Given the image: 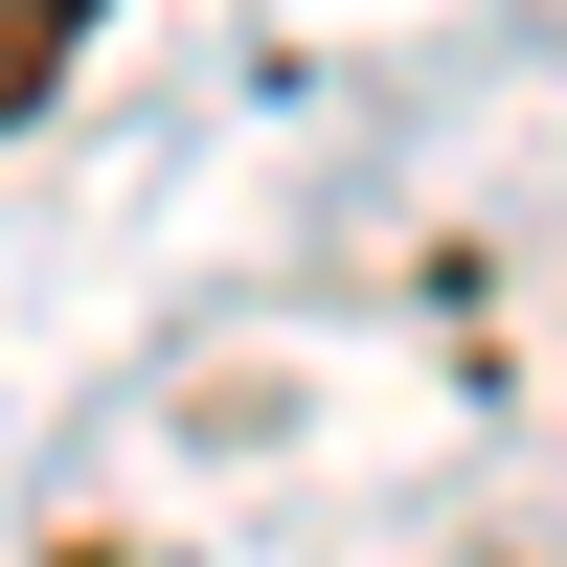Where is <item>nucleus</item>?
<instances>
[{
  "label": "nucleus",
  "mask_w": 567,
  "mask_h": 567,
  "mask_svg": "<svg viewBox=\"0 0 567 567\" xmlns=\"http://www.w3.org/2000/svg\"><path fill=\"white\" fill-rule=\"evenodd\" d=\"M114 23V0H0V114H45V91H69V45Z\"/></svg>",
  "instance_id": "obj_1"
}]
</instances>
